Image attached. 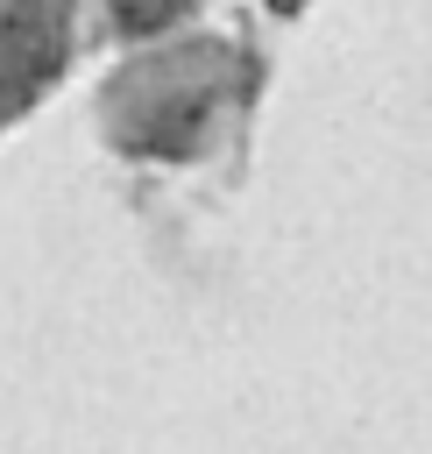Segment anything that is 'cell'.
<instances>
[{"label":"cell","instance_id":"6da1fadb","mask_svg":"<svg viewBox=\"0 0 432 454\" xmlns=\"http://www.w3.org/2000/svg\"><path fill=\"white\" fill-rule=\"evenodd\" d=\"M248 99V57L227 35L177 28L142 43L99 85V135L135 163H191L205 156Z\"/></svg>","mask_w":432,"mask_h":454},{"label":"cell","instance_id":"7a4b0ae2","mask_svg":"<svg viewBox=\"0 0 432 454\" xmlns=\"http://www.w3.org/2000/svg\"><path fill=\"white\" fill-rule=\"evenodd\" d=\"M78 50V0H0V128L35 114Z\"/></svg>","mask_w":432,"mask_h":454},{"label":"cell","instance_id":"3957f363","mask_svg":"<svg viewBox=\"0 0 432 454\" xmlns=\"http://www.w3.org/2000/svg\"><path fill=\"white\" fill-rule=\"evenodd\" d=\"M106 14H113V28H120V35H135V43H156V35H177V28H191L198 0H106Z\"/></svg>","mask_w":432,"mask_h":454}]
</instances>
